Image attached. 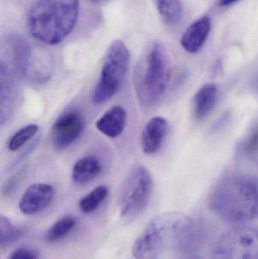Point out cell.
<instances>
[{
  "label": "cell",
  "mask_w": 258,
  "mask_h": 259,
  "mask_svg": "<svg viewBox=\"0 0 258 259\" xmlns=\"http://www.w3.org/2000/svg\"><path fill=\"white\" fill-rule=\"evenodd\" d=\"M193 221L183 213L167 211L154 217L133 246L136 259H182L195 238Z\"/></svg>",
  "instance_id": "1"
},
{
  "label": "cell",
  "mask_w": 258,
  "mask_h": 259,
  "mask_svg": "<svg viewBox=\"0 0 258 259\" xmlns=\"http://www.w3.org/2000/svg\"><path fill=\"white\" fill-rule=\"evenodd\" d=\"M209 206L226 222L244 224L258 219V182L245 175L223 178L211 193Z\"/></svg>",
  "instance_id": "2"
},
{
  "label": "cell",
  "mask_w": 258,
  "mask_h": 259,
  "mask_svg": "<svg viewBox=\"0 0 258 259\" xmlns=\"http://www.w3.org/2000/svg\"><path fill=\"white\" fill-rule=\"evenodd\" d=\"M78 15V0H36L27 18L30 33L39 42L57 45L74 30Z\"/></svg>",
  "instance_id": "3"
},
{
  "label": "cell",
  "mask_w": 258,
  "mask_h": 259,
  "mask_svg": "<svg viewBox=\"0 0 258 259\" xmlns=\"http://www.w3.org/2000/svg\"><path fill=\"white\" fill-rule=\"evenodd\" d=\"M171 71L165 47L161 42L150 44L139 58L133 82L136 98L142 109L158 104L168 89Z\"/></svg>",
  "instance_id": "4"
},
{
  "label": "cell",
  "mask_w": 258,
  "mask_h": 259,
  "mask_svg": "<svg viewBox=\"0 0 258 259\" xmlns=\"http://www.w3.org/2000/svg\"><path fill=\"white\" fill-rule=\"evenodd\" d=\"M3 48L15 71L29 82L42 83L51 77L53 62L48 55L33 47L20 35L6 36Z\"/></svg>",
  "instance_id": "5"
},
{
  "label": "cell",
  "mask_w": 258,
  "mask_h": 259,
  "mask_svg": "<svg viewBox=\"0 0 258 259\" xmlns=\"http://www.w3.org/2000/svg\"><path fill=\"white\" fill-rule=\"evenodd\" d=\"M130 53L123 41L116 39L108 48L99 78L94 88L92 100L101 105L112 100L120 91L130 65Z\"/></svg>",
  "instance_id": "6"
},
{
  "label": "cell",
  "mask_w": 258,
  "mask_h": 259,
  "mask_svg": "<svg viewBox=\"0 0 258 259\" xmlns=\"http://www.w3.org/2000/svg\"><path fill=\"white\" fill-rule=\"evenodd\" d=\"M152 188V178L146 167L139 164L128 172L119 193L120 212L124 220L132 221L145 209Z\"/></svg>",
  "instance_id": "7"
},
{
  "label": "cell",
  "mask_w": 258,
  "mask_h": 259,
  "mask_svg": "<svg viewBox=\"0 0 258 259\" xmlns=\"http://www.w3.org/2000/svg\"><path fill=\"white\" fill-rule=\"evenodd\" d=\"M212 259H258V228L239 226L219 237Z\"/></svg>",
  "instance_id": "8"
},
{
  "label": "cell",
  "mask_w": 258,
  "mask_h": 259,
  "mask_svg": "<svg viewBox=\"0 0 258 259\" xmlns=\"http://www.w3.org/2000/svg\"><path fill=\"white\" fill-rule=\"evenodd\" d=\"M84 128L85 119L81 112L77 109L67 111L53 124L51 142L57 149H66L80 138Z\"/></svg>",
  "instance_id": "9"
},
{
  "label": "cell",
  "mask_w": 258,
  "mask_h": 259,
  "mask_svg": "<svg viewBox=\"0 0 258 259\" xmlns=\"http://www.w3.org/2000/svg\"><path fill=\"white\" fill-rule=\"evenodd\" d=\"M53 186L37 183L29 186L19 201V208L26 215H33L45 210L54 199Z\"/></svg>",
  "instance_id": "10"
},
{
  "label": "cell",
  "mask_w": 258,
  "mask_h": 259,
  "mask_svg": "<svg viewBox=\"0 0 258 259\" xmlns=\"http://www.w3.org/2000/svg\"><path fill=\"white\" fill-rule=\"evenodd\" d=\"M212 22L207 15L201 17L188 27L180 39L182 47L187 53L195 54L204 47L210 34Z\"/></svg>",
  "instance_id": "11"
},
{
  "label": "cell",
  "mask_w": 258,
  "mask_h": 259,
  "mask_svg": "<svg viewBox=\"0 0 258 259\" xmlns=\"http://www.w3.org/2000/svg\"><path fill=\"white\" fill-rule=\"evenodd\" d=\"M168 130V122L162 117L148 121L141 134V148L145 155H153L162 147Z\"/></svg>",
  "instance_id": "12"
},
{
  "label": "cell",
  "mask_w": 258,
  "mask_h": 259,
  "mask_svg": "<svg viewBox=\"0 0 258 259\" xmlns=\"http://www.w3.org/2000/svg\"><path fill=\"white\" fill-rule=\"evenodd\" d=\"M127 111L121 106H115L103 114L95 122V127L109 138L119 137L127 126Z\"/></svg>",
  "instance_id": "13"
},
{
  "label": "cell",
  "mask_w": 258,
  "mask_h": 259,
  "mask_svg": "<svg viewBox=\"0 0 258 259\" xmlns=\"http://www.w3.org/2000/svg\"><path fill=\"white\" fill-rule=\"evenodd\" d=\"M0 122L2 125L10 119L15 107V93L10 69L0 63Z\"/></svg>",
  "instance_id": "14"
},
{
  "label": "cell",
  "mask_w": 258,
  "mask_h": 259,
  "mask_svg": "<svg viewBox=\"0 0 258 259\" xmlns=\"http://www.w3.org/2000/svg\"><path fill=\"white\" fill-rule=\"evenodd\" d=\"M218 98V88L215 83L203 85L195 94L192 102L193 116L197 121H201L210 115L215 109Z\"/></svg>",
  "instance_id": "15"
},
{
  "label": "cell",
  "mask_w": 258,
  "mask_h": 259,
  "mask_svg": "<svg viewBox=\"0 0 258 259\" xmlns=\"http://www.w3.org/2000/svg\"><path fill=\"white\" fill-rule=\"evenodd\" d=\"M101 170L99 160L94 155H86L74 163L71 178L75 184H86L97 178Z\"/></svg>",
  "instance_id": "16"
},
{
  "label": "cell",
  "mask_w": 258,
  "mask_h": 259,
  "mask_svg": "<svg viewBox=\"0 0 258 259\" xmlns=\"http://www.w3.org/2000/svg\"><path fill=\"white\" fill-rule=\"evenodd\" d=\"M158 10L165 23L174 25L181 19L183 5L181 0H157Z\"/></svg>",
  "instance_id": "17"
},
{
  "label": "cell",
  "mask_w": 258,
  "mask_h": 259,
  "mask_svg": "<svg viewBox=\"0 0 258 259\" xmlns=\"http://www.w3.org/2000/svg\"><path fill=\"white\" fill-rule=\"evenodd\" d=\"M77 225L75 218L71 215L64 216L55 222L45 234V240L47 242H56L65 238Z\"/></svg>",
  "instance_id": "18"
},
{
  "label": "cell",
  "mask_w": 258,
  "mask_h": 259,
  "mask_svg": "<svg viewBox=\"0 0 258 259\" xmlns=\"http://www.w3.org/2000/svg\"><path fill=\"white\" fill-rule=\"evenodd\" d=\"M109 193V188L106 186L101 185L95 187L80 199L79 202L80 211L85 214L93 212L106 200Z\"/></svg>",
  "instance_id": "19"
},
{
  "label": "cell",
  "mask_w": 258,
  "mask_h": 259,
  "mask_svg": "<svg viewBox=\"0 0 258 259\" xmlns=\"http://www.w3.org/2000/svg\"><path fill=\"white\" fill-rule=\"evenodd\" d=\"M39 131V126L36 124H28L18 130L12 134L7 143L8 149L11 152H16L24 146L27 142L33 138Z\"/></svg>",
  "instance_id": "20"
},
{
  "label": "cell",
  "mask_w": 258,
  "mask_h": 259,
  "mask_svg": "<svg viewBox=\"0 0 258 259\" xmlns=\"http://www.w3.org/2000/svg\"><path fill=\"white\" fill-rule=\"evenodd\" d=\"M23 229L13 225L9 219L0 217V244L2 247L15 243L22 237Z\"/></svg>",
  "instance_id": "21"
},
{
  "label": "cell",
  "mask_w": 258,
  "mask_h": 259,
  "mask_svg": "<svg viewBox=\"0 0 258 259\" xmlns=\"http://www.w3.org/2000/svg\"><path fill=\"white\" fill-rule=\"evenodd\" d=\"M241 152L245 155H256L258 152V124L245 136L239 146Z\"/></svg>",
  "instance_id": "22"
},
{
  "label": "cell",
  "mask_w": 258,
  "mask_h": 259,
  "mask_svg": "<svg viewBox=\"0 0 258 259\" xmlns=\"http://www.w3.org/2000/svg\"><path fill=\"white\" fill-rule=\"evenodd\" d=\"M8 259H39V254L35 249L21 247L14 250Z\"/></svg>",
  "instance_id": "23"
},
{
  "label": "cell",
  "mask_w": 258,
  "mask_h": 259,
  "mask_svg": "<svg viewBox=\"0 0 258 259\" xmlns=\"http://www.w3.org/2000/svg\"><path fill=\"white\" fill-rule=\"evenodd\" d=\"M239 0H219V6L221 7H227V6H231L234 3H237Z\"/></svg>",
  "instance_id": "24"
},
{
  "label": "cell",
  "mask_w": 258,
  "mask_h": 259,
  "mask_svg": "<svg viewBox=\"0 0 258 259\" xmlns=\"http://www.w3.org/2000/svg\"><path fill=\"white\" fill-rule=\"evenodd\" d=\"M189 259H202V258H198V257H193V258H189Z\"/></svg>",
  "instance_id": "25"
},
{
  "label": "cell",
  "mask_w": 258,
  "mask_h": 259,
  "mask_svg": "<svg viewBox=\"0 0 258 259\" xmlns=\"http://www.w3.org/2000/svg\"><path fill=\"white\" fill-rule=\"evenodd\" d=\"M257 91H258V74H257Z\"/></svg>",
  "instance_id": "26"
},
{
  "label": "cell",
  "mask_w": 258,
  "mask_h": 259,
  "mask_svg": "<svg viewBox=\"0 0 258 259\" xmlns=\"http://www.w3.org/2000/svg\"><path fill=\"white\" fill-rule=\"evenodd\" d=\"M91 1H94V2H95V1H98V0H91Z\"/></svg>",
  "instance_id": "27"
}]
</instances>
